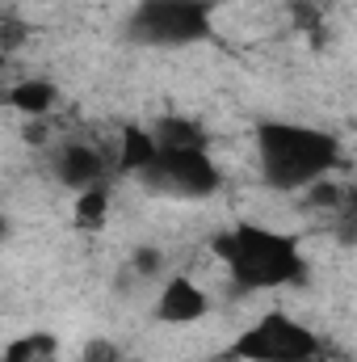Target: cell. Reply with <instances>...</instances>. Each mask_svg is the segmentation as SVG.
<instances>
[{
	"label": "cell",
	"mask_w": 357,
	"mask_h": 362,
	"mask_svg": "<svg viewBox=\"0 0 357 362\" xmlns=\"http://www.w3.org/2000/svg\"><path fill=\"white\" fill-rule=\"evenodd\" d=\"M257 156H261V173L273 189H303V185H315L341 160V144L315 127L261 122L257 127Z\"/></svg>",
	"instance_id": "1"
},
{
	"label": "cell",
	"mask_w": 357,
	"mask_h": 362,
	"mask_svg": "<svg viewBox=\"0 0 357 362\" xmlns=\"http://www.w3.org/2000/svg\"><path fill=\"white\" fill-rule=\"evenodd\" d=\"M214 253L231 266V278L240 291L290 286V282H303V274H307L298 245L282 232L257 228V223H240V228L214 236Z\"/></svg>",
	"instance_id": "2"
},
{
	"label": "cell",
	"mask_w": 357,
	"mask_h": 362,
	"mask_svg": "<svg viewBox=\"0 0 357 362\" xmlns=\"http://www.w3.org/2000/svg\"><path fill=\"white\" fill-rule=\"evenodd\" d=\"M126 34L143 47H189L210 34V0H143Z\"/></svg>",
	"instance_id": "3"
},
{
	"label": "cell",
	"mask_w": 357,
	"mask_h": 362,
	"mask_svg": "<svg viewBox=\"0 0 357 362\" xmlns=\"http://www.w3.org/2000/svg\"><path fill=\"white\" fill-rule=\"evenodd\" d=\"M139 177L147 189L173 198H210L219 189V169L206 148H156L152 165Z\"/></svg>",
	"instance_id": "4"
},
{
	"label": "cell",
	"mask_w": 357,
	"mask_h": 362,
	"mask_svg": "<svg viewBox=\"0 0 357 362\" xmlns=\"http://www.w3.org/2000/svg\"><path fill=\"white\" fill-rule=\"evenodd\" d=\"M315 350H320L315 333L290 320L286 312H269L261 325H253L236 341V354L248 362H311Z\"/></svg>",
	"instance_id": "5"
},
{
	"label": "cell",
	"mask_w": 357,
	"mask_h": 362,
	"mask_svg": "<svg viewBox=\"0 0 357 362\" xmlns=\"http://www.w3.org/2000/svg\"><path fill=\"white\" fill-rule=\"evenodd\" d=\"M206 295L189 282V278H169L164 291H160V303H156V320L164 325H193L206 316Z\"/></svg>",
	"instance_id": "6"
},
{
	"label": "cell",
	"mask_w": 357,
	"mask_h": 362,
	"mask_svg": "<svg viewBox=\"0 0 357 362\" xmlns=\"http://www.w3.org/2000/svg\"><path fill=\"white\" fill-rule=\"evenodd\" d=\"M55 173L68 181V185H76V189H89L101 181V156L92 152L89 144H63L59 148V156H55Z\"/></svg>",
	"instance_id": "7"
},
{
	"label": "cell",
	"mask_w": 357,
	"mask_h": 362,
	"mask_svg": "<svg viewBox=\"0 0 357 362\" xmlns=\"http://www.w3.org/2000/svg\"><path fill=\"white\" fill-rule=\"evenodd\" d=\"M152 139L156 148H206V131L189 118H160Z\"/></svg>",
	"instance_id": "8"
},
{
	"label": "cell",
	"mask_w": 357,
	"mask_h": 362,
	"mask_svg": "<svg viewBox=\"0 0 357 362\" xmlns=\"http://www.w3.org/2000/svg\"><path fill=\"white\" fill-rule=\"evenodd\" d=\"M4 101L21 114H47L55 105V85L51 81H21V85H13L4 93Z\"/></svg>",
	"instance_id": "9"
},
{
	"label": "cell",
	"mask_w": 357,
	"mask_h": 362,
	"mask_svg": "<svg viewBox=\"0 0 357 362\" xmlns=\"http://www.w3.org/2000/svg\"><path fill=\"white\" fill-rule=\"evenodd\" d=\"M152 156H156V139H152V131H143V127H126V131H122V165L135 169V173H143V169L152 165Z\"/></svg>",
	"instance_id": "10"
},
{
	"label": "cell",
	"mask_w": 357,
	"mask_h": 362,
	"mask_svg": "<svg viewBox=\"0 0 357 362\" xmlns=\"http://www.w3.org/2000/svg\"><path fill=\"white\" fill-rule=\"evenodd\" d=\"M105 211H109V194H105L101 185H89V189H80V198H76V228H85V232H97V228L105 223Z\"/></svg>",
	"instance_id": "11"
},
{
	"label": "cell",
	"mask_w": 357,
	"mask_h": 362,
	"mask_svg": "<svg viewBox=\"0 0 357 362\" xmlns=\"http://www.w3.org/2000/svg\"><path fill=\"white\" fill-rule=\"evenodd\" d=\"M51 354H55V337H47V333H30V337H21V341L8 346L4 362H38V358H51Z\"/></svg>",
	"instance_id": "12"
},
{
	"label": "cell",
	"mask_w": 357,
	"mask_h": 362,
	"mask_svg": "<svg viewBox=\"0 0 357 362\" xmlns=\"http://www.w3.org/2000/svg\"><path fill=\"white\" fill-rule=\"evenodd\" d=\"M160 270H164V253H160V249H152V245H139V249H135V274L156 278Z\"/></svg>",
	"instance_id": "13"
},
{
	"label": "cell",
	"mask_w": 357,
	"mask_h": 362,
	"mask_svg": "<svg viewBox=\"0 0 357 362\" xmlns=\"http://www.w3.org/2000/svg\"><path fill=\"white\" fill-rule=\"evenodd\" d=\"M85 362H118V354H114L109 341H92L89 350H85Z\"/></svg>",
	"instance_id": "14"
},
{
	"label": "cell",
	"mask_w": 357,
	"mask_h": 362,
	"mask_svg": "<svg viewBox=\"0 0 357 362\" xmlns=\"http://www.w3.org/2000/svg\"><path fill=\"white\" fill-rule=\"evenodd\" d=\"M337 185H311V202H337Z\"/></svg>",
	"instance_id": "15"
},
{
	"label": "cell",
	"mask_w": 357,
	"mask_h": 362,
	"mask_svg": "<svg viewBox=\"0 0 357 362\" xmlns=\"http://www.w3.org/2000/svg\"><path fill=\"white\" fill-rule=\"evenodd\" d=\"M4 236H8V219L0 215V240H4Z\"/></svg>",
	"instance_id": "16"
},
{
	"label": "cell",
	"mask_w": 357,
	"mask_h": 362,
	"mask_svg": "<svg viewBox=\"0 0 357 362\" xmlns=\"http://www.w3.org/2000/svg\"><path fill=\"white\" fill-rule=\"evenodd\" d=\"M0 64H4V47H0Z\"/></svg>",
	"instance_id": "17"
}]
</instances>
